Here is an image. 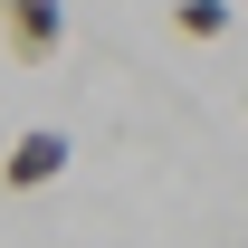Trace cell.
<instances>
[{"label":"cell","mask_w":248,"mask_h":248,"mask_svg":"<svg viewBox=\"0 0 248 248\" xmlns=\"http://www.w3.org/2000/svg\"><path fill=\"white\" fill-rule=\"evenodd\" d=\"M0 29H10V48L29 67H48L67 48V0H0Z\"/></svg>","instance_id":"obj_1"},{"label":"cell","mask_w":248,"mask_h":248,"mask_svg":"<svg viewBox=\"0 0 248 248\" xmlns=\"http://www.w3.org/2000/svg\"><path fill=\"white\" fill-rule=\"evenodd\" d=\"M67 153H77V143H67L58 124H29V134L10 143V162H0V182H10V191H48L67 172Z\"/></svg>","instance_id":"obj_2"},{"label":"cell","mask_w":248,"mask_h":248,"mask_svg":"<svg viewBox=\"0 0 248 248\" xmlns=\"http://www.w3.org/2000/svg\"><path fill=\"white\" fill-rule=\"evenodd\" d=\"M172 29H182V38H219V29H229V0H182Z\"/></svg>","instance_id":"obj_3"}]
</instances>
